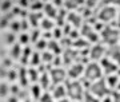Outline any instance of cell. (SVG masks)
Wrapping results in <instances>:
<instances>
[{
	"mask_svg": "<svg viewBox=\"0 0 120 102\" xmlns=\"http://www.w3.org/2000/svg\"><path fill=\"white\" fill-rule=\"evenodd\" d=\"M84 71V63L82 62H73L67 67V78L68 79H79L82 78Z\"/></svg>",
	"mask_w": 120,
	"mask_h": 102,
	"instance_id": "30bf717a",
	"label": "cell"
},
{
	"mask_svg": "<svg viewBox=\"0 0 120 102\" xmlns=\"http://www.w3.org/2000/svg\"><path fill=\"white\" fill-rule=\"evenodd\" d=\"M43 11H44V13H45V16H47L48 19H52V20H53V19H56V16H57L59 8H56L52 3H44Z\"/></svg>",
	"mask_w": 120,
	"mask_h": 102,
	"instance_id": "e0dca14e",
	"label": "cell"
},
{
	"mask_svg": "<svg viewBox=\"0 0 120 102\" xmlns=\"http://www.w3.org/2000/svg\"><path fill=\"white\" fill-rule=\"evenodd\" d=\"M100 36V42L103 43L104 46H115L119 44V38H120V30L116 28L113 24H107L103 27V30L99 32Z\"/></svg>",
	"mask_w": 120,
	"mask_h": 102,
	"instance_id": "7a4b0ae2",
	"label": "cell"
},
{
	"mask_svg": "<svg viewBox=\"0 0 120 102\" xmlns=\"http://www.w3.org/2000/svg\"><path fill=\"white\" fill-rule=\"evenodd\" d=\"M100 102H112V97L111 95H105V97H103L100 99Z\"/></svg>",
	"mask_w": 120,
	"mask_h": 102,
	"instance_id": "ab89813d",
	"label": "cell"
},
{
	"mask_svg": "<svg viewBox=\"0 0 120 102\" xmlns=\"http://www.w3.org/2000/svg\"><path fill=\"white\" fill-rule=\"evenodd\" d=\"M107 46H104L101 42L94 43L92 46L88 47V59L90 62H99V60L105 56Z\"/></svg>",
	"mask_w": 120,
	"mask_h": 102,
	"instance_id": "52a82bcc",
	"label": "cell"
},
{
	"mask_svg": "<svg viewBox=\"0 0 120 102\" xmlns=\"http://www.w3.org/2000/svg\"><path fill=\"white\" fill-rule=\"evenodd\" d=\"M51 95L53 97L55 101H59L61 98H65L67 97V93H65V86L64 83H59V85H52L51 86Z\"/></svg>",
	"mask_w": 120,
	"mask_h": 102,
	"instance_id": "5bb4252c",
	"label": "cell"
},
{
	"mask_svg": "<svg viewBox=\"0 0 120 102\" xmlns=\"http://www.w3.org/2000/svg\"><path fill=\"white\" fill-rule=\"evenodd\" d=\"M105 56H108L111 60H113V62L117 64V67H120V47H119V44L107 47V50H105Z\"/></svg>",
	"mask_w": 120,
	"mask_h": 102,
	"instance_id": "4fadbf2b",
	"label": "cell"
},
{
	"mask_svg": "<svg viewBox=\"0 0 120 102\" xmlns=\"http://www.w3.org/2000/svg\"><path fill=\"white\" fill-rule=\"evenodd\" d=\"M82 102H100V99L96 98L95 95H92V94H90L88 91H86V94H84Z\"/></svg>",
	"mask_w": 120,
	"mask_h": 102,
	"instance_id": "4dcf8cb0",
	"label": "cell"
},
{
	"mask_svg": "<svg viewBox=\"0 0 120 102\" xmlns=\"http://www.w3.org/2000/svg\"><path fill=\"white\" fill-rule=\"evenodd\" d=\"M9 94V86L4 82H0V98H5Z\"/></svg>",
	"mask_w": 120,
	"mask_h": 102,
	"instance_id": "f546056e",
	"label": "cell"
},
{
	"mask_svg": "<svg viewBox=\"0 0 120 102\" xmlns=\"http://www.w3.org/2000/svg\"><path fill=\"white\" fill-rule=\"evenodd\" d=\"M35 50L39 51V52H41V51H45L47 50V40L43 38L38 39L36 42H35Z\"/></svg>",
	"mask_w": 120,
	"mask_h": 102,
	"instance_id": "4316f807",
	"label": "cell"
},
{
	"mask_svg": "<svg viewBox=\"0 0 120 102\" xmlns=\"http://www.w3.org/2000/svg\"><path fill=\"white\" fill-rule=\"evenodd\" d=\"M100 62V67H101V71H103L104 75H109V74H115L116 71H117V64L113 62V60H111L108 56H104V58H101V59L99 60Z\"/></svg>",
	"mask_w": 120,
	"mask_h": 102,
	"instance_id": "8fae6325",
	"label": "cell"
},
{
	"mask_svg": "<svg viewBox=\"0 0 120 102\" xmlns=\"http://www.w3.org/2000/svg\"><path fill=\"white\" fill-rule=\"evenodd\" d=\"M79 32H80V38L86 39L88 43H99L100 42V36H99V32L94 30V27L88 23H83V26L79 28Z\"/></svg>",
	"mask_w": 120,
	"mask_h": 102,
	"instance_id": "8992f818",
	"label": "cell"
},
{
	"mask_svg": "<svg viewBox=\"0 0 120 102\" xmlns=\"http://www.w3.org/2000/svg\"><path fill=\"white\" fill-rule=\"evenodd\" d=\"M13 40H15V36H13V34H7V35H5V42L8 43V44H12Z\"/></svg>",
	"mask_w": 120,
	"mask_h": 102,
	"instance_id": "74e56055",
	"label": "cell"
},
{
	"mask_svg": "<svg viewBox=\"0 0 120 102\" xmlns=\"http://www.w3.org/2000/svg\"><path fill=\"white\" fill-rule=\"evenodd\" d=\"M38 83L40 85V87H41L44 91H48V90L51 89L52 82H51V78H49V74H48V71L40 72L39 79H38Z\"/></svg>",
	"mask_w": 120,
	"mask_h": 102,
	"instance_id": "9a60e30c",
	"label": "cell"
},
{
	"mask_svg": "<svg viewBox=\"0 0 120 102\" xmlns=\"http://www.w3.org/2000/svg\"><path fill=\"white\" fill-rule=\"evenodd\" d=\"M40 38H41V35H40V30H36V28H35L32 32H30V40H31V42L35 43L38 39H40Z\"/></svg>",
	"mask_w": 120,
	"mask_h": 102,
	"instance_id": "1f68e13d",
	"label": "cell"
},
{
	"mask_svg": "<svg viewBox=\"0 0 120 102\" xmlns=\"http://www.w3.org/2000/svg\"><path fill=\"white\" fill-rule=\"evenodd\" d=\"M30 94L32 95V98H34L35 101H39L40 95L43 94V89L40 87L39 83H34V85L31 86V89H30Z\"/></svg>",
	"mask_w": 120,
	"mask_h": 102,
	"instance_id": "603a6c76",
	"label": "cell"
},
{
	"mask_svg": "<svg viewBox=\"0 0 120 102\" xmlns=\"http://www.w3.org/2000/svg\"><path fill=\"white\" fill-rule=\"evenodd\" d=\"M40 28L43 31H52L53 28L56 27V23L52 19H48V17H43L41 20H40Z\"/></svg>",
	"mask_w": 120,
	"mask_h": 102,
	"instance_id": "ffe728a7",
	"label": "cell"
},
{
	"mask_svg": "<svg viewBox=\"0 0 120 102\" xmlns=\"http://www.w3.org/2000/svg\"><path fill=\"white\" fill-rule=\"evenodd\" d=\"M39 75H40V72L38 71V68H36V67H30V68H27V81H28V82H32V83H38Z\"/></svg>",
	"mask_w": 120,
	"mask_h": 102,
	"instance_id": "44dd1931",
	"label": "cell"
},
{
	"mask_svg": "<svg viewBox=\"0 0 120 102\" xmlns=\"http://www.w3.org/2000/svg\"><path fill=\"white\" fill-rule=\"evenodd\" d=\"M105 82H107L108 87L113 91V90H116V87H117V85H119L120 82V78L117 76V74H109V75L105 76Z\"/></svg>",
	"mask_w": 120,
	"mask_h": 102,
	"instance_id": "d6986e66",
	"label": "cell"
},
{
	"mask_svg": "<svg viewBox=\"0 0 120 102\" xmlns=\"http://www.w3.org/2000/svg\"><path fill=\"white\" fill-rule=\"evenodd\" d=\"M22 56V46L19 43H15L12 47V51H11V58L12 59H20Z\"/></svg>",
	"mask_w": 120,
	"mask_h": 102,
	"instance_id": "484cf974",
	"label": "cell"
},
{
	"mask_svg": "<svg viewBox=\"0 0 120 102\" xmlns=\"http://www.w3.org/2000/svg\"><path fill=\"white\" fill-rule=\"evenodd\" d=\"M43 19V16H41V13L40 12H31L30 15H28V23H30L32 27H38L39 24H40V20Z\"/></svg>",
	"mask_w": 120,
	"mask_h": 102,
	"instance_id": "7402d4cb",
	"label": "cell"
},
{
	"mask_svg": "<svg viewBox=\"0 0 120 102\" xmlns=\"http://www.w3.org/2000/svg\"><path fill=\"white\" fill-rule=\"evenodd\" d=\"M65 86V93H67V98H69L72 102H82L83 97L86 94V89L82 81L79 79H67L64 82Z\"/></svg>",
	"mask_w": 120,
	"mask_h": 102,
	"instance_id": "6da1fadb",
	"label": "cell"
},
{
	"mask_svg": "<svg viewBox=\"0 0 120 102\" xmlns=\"http://www.w3.org/2000/svg\"><path fill=\"white\" fill-rule=\"evenodd\" d=\"M84 3H86V0H64L63 8H65L67 11H75V9L83 7Z\"/></svg>",
	"mask_w": 120,
	"mask_h": 102,
	"instance_id": "ac0fdd59",
	"label": "cell"
},
{
	"mask_svg": "<svg viewBox=\"0 0 120 102\" xmlns=\"http://www.w3.org/2000/svg\"><path fill=\"white\" fill-rule=\"evenodd\" d=\"M112 102H120V91H117V90H113L112 91Z\"/></svg>",
	"mask_w": 120,
	"mask_h": 102,
	"instance_id": "d590c367",
	"label": "cell"
},
{
	"mask_svg": "<svg viewBox=\"0 0 120 102\" xmlns=\"http://www.w3.org/2000/svg\"><path fill=\"white\" fill-rule=\"evenodd\" d=\"M119 47H120V38H119Z\"/></svg>",
	"mask_w": 120,
	"mask_h": 102,
	"instance_id": "7dc6e473",
	"label": "cell"
},
{
	"mask_svg": "<svg viewBox=\"0 0 120 102\" xmlns=\"http://www.w3.org/2000/svg\"><path fill=\"white\" fill-rule=\"evenodd\" d=\"M20 5H30L28 0H20Z\"/></svg>",
	"mask_w": 120,
	"mask_h": 102,
	"instance_id": "7bdbcfd3",
	"label": "cell"
},
{
	"mask_svg": "<svg viewBox=\"0 0 120 102\" xmlns=\"http://www.w3.org/2000/svg\"><path fill=\"white\" fill-rule=\"evenodd\" d=\"M72 47L76 48V50H83V48H88L90 47V43L87 42L86 39L79 38V39H76V40L72 42Z\"/></svg>",
	"mask_w": 120,
	"mask_h": 102,
	"instance_id": "d4e9b609",
	"label": "cell"
},
{
	"mask_svg": "<svg viewBox=\"0 0 120 102\" xmlns=\"http://www.w3.org/2000/svg\"><path fill=\"white\" fill-rule=\"evenodd\" d=\"M87 89H88L87 90L88 93L95 95L99 99H101L105 95H111V93H112V90L108 87L107 82H105V78H100L98 81L91 82L90 85L87 86Z\"/></svg>",
	"mask_w": 120,
	"mask_h": 102,
	"instance_id": "5b68a950",
	"label": "cell"
},
{
	"mask_svg": "<svg viewBox=\"0 0 120 102\" xmlns=\"http://www.w3.org/2000/svg\"><path fill=\"white\" fill-rule=\"evenodd\" d=\"M38 102H56V101L53 99V97L51 95L49 91H43V94L40 95Z\"/></svg>",
	"mask_w": 120,
	"mask_h": 102,
	"instance_id": "f1b7e54d",
	"label": "cell"
},
{
	"mask_svg": "<svg viewBox=\"0 0 120 102\" xmlns=\"http://www.w3.org/2000/svg\"><path fill=\"white\" fill-rule=\"evenodd\" d=\"M80 59V52L79 50L73 48V47H68V48H64L63 52H61V60H63V64L68 67L69 64H72L73 62H79Z\"/></svg>",
	"mask_w": 120,
	"mask_h": 102,
	"instance_id": "9c48e42d",
	"label": "cell"
},
{
	"mask_svg": "<svg viewBox=\"0 0 120 102\" xmlns=\"http://www.w3.org/2000/svg\"><path fill=\"white\" fill-rule=\"evenodd\" d=\"M8 102H19V99H16V98H11Z\"/></svg>",
	"mask_w": 120,
	"mask_h": 102,
	"instance_id": "ee69618b",
	"label": "cell"
},
{
	"mask_svg": "<svg viewBox=\"0 0 120 102\" xmlns=\"http://www.w3.org/2000/svg\"><path fill=\"white\" fill-rule=\"evenodd\" d=\"M49 78H51L52 85H59V83H64L68 78H67V70L64 67H51L48 70Z\"/></svg>",
	"mask_w": 120,
	"mask_h": 102,
	"instance_id": "ba28073f",
	"label": "cell"
},
{
	"mask_svg": "<svg viewBox=\"0 0 120 102\" xmlns=\"http://www.w3.org/2000/svg\"><path fill=\"white\" fill-rule=\"evenodd\" d=\"M65 20H67V23L69 26H72V28H76V30H79L83 26V23H84V19H83L82 13L76 12V11H68Z\"/></svg>",
	"mask_w": 120,
	"mask_h": 102,
	"instance_id": "7c38bea8",
	"label": "cell"
},
{
	"mask_svg": "<svg viewBox=\"0 0 120 102\" xmlns=\"http://www.w3.org/2000/svg\"><path fill=\"white\" fill-rule=\"evenodd\" d=\"M47 50L51 51L53 55H61V52H63V47H61V44H60L59 40L49 39V40H47Z\"/></svg>",
	"mask_w": 120,
	"mask_h": 102,
	"instance_id": "2e32d148",
	"label": "cell"
},
{
	"mask_svg": "<svg viewBox=\"0 0 120 102\" xmlns=\"http://www.w3.org/2000/svg\"><path fill=\"white\" fill-rule=\"evenodd\" d=\"M117 16V8L112 4H104L98 9L96 19L101 21L103 24H113Z\"/></svg>",
	"mask_w": 120,
	"mask_h": 102,
	"instance_id": "277c9868",
	"label": "cell"
},
{
	"mask_svg": "<svg viewBox=\"0 0 120 102\" xmlns=\"http://www.w3.org/2000/svg\"><path fill=\"white\" fill-rule=\"evenodd\" d=\"M115 27L120 30V11H117V16H116V20H115Z\"/></svg>",
	"mask_w": 120,
	"mask_h": 102,
	"instance_id": "f35d334b",
	"label": "cell"
},
{
	"mask_svg": "<svg viewBox=\"0 0 120 102\" xmlns=\"http://www.w3.org/2000/svg\"><path fill=\"white\" fill-rule=\"evenodd\" d=\"M28 43H30V34H22L19 36V44L28 46Z\"/></svg>",
	"mask_w": 120,
	"mask_h": 102,
	"instance_id": "d6a6232c",
	"label": "cell"
},
{
	"mask_svg": "<svg viewBox=\"0 0 120 102\" xmlns=\"http://www.w3.org/2000/svg\"><path fill=\"white\" fill-rule=\"evenodd\" d=\"M116 74H117V76H119V78H120V67L117 68V71H116Z\"/></svg>",
	"mask_w": 120,
	"mask_h": 102,
	"instance_id": "f6af8a7d",
	"label": "cell"
},
{
	"mask_svg": "<svg viewBox=\"0 0 120 102\" xmlns=\"http://www.w3.org/2000/svg\"><path fill=\"white\" fill-rule=\"evenodd\" d=\"M44 3L43 1H40V0H34V1H30V7L32 11H35V12H39L40 9L43 8Z\"/></svg>",
	"mask_w": 120,
	"mask_h": 102,
	"instance_id": "83f0119b",
	"label": "cell"
},
{
	"mask_svg": "<svg viewBox=\"0 0 120 102\" xmlns=\"http://www.w3.org/2000/svg\"><path fill=\"white\" fill-rule=\"evenodd\" d=\"M100 78H103V71L101 67L98 62H88L87 66H84V71H83V78L80 79L84 86H88L91 82L98 81Z\"/></svg>",
	"mask_w": 120,
	"mask_h": 102,
	"instance_id": "3957f363",
	"label": "cell"
},
{
	"mask_svg": "<svg viewBox=\"0 0 120 102\" xmlns=\"http://www.w3.org/2000/svg\"><path fill=\"white\" fill-rule=\"evenodd\" d=\"M52 4L55 5L56 8H61L64 4V0H52Z\"/></svg>",
	"mask_w": 120,
	"mask_h": 102,
	"instance_id": "8d00e7d4",
	"label": "cell"
},
{
	"mask_svg": "<svg viewBox=\"0 0 120 102\" xmlns=\"http://www.w3.org/2000/svg\"><path fill=\"white\" fill-rule=\"evenodd\" d=\"M100 1H103V0H86V3H84V4H86L87 8L94 9L95 7H96V5H98L99 3H100Z\"/></svg>",
	"mask_w": 120,
	"mask_h": 102,
	"instance_id": "836d02e7",
	"label": "cell"
},
{
	"mask_svg": "<svg viewBox=\"0 0 120 102\" xmlns=\"http://www.w3.org/2000/svg\"><path fill=\"white\" fill-rule=\"evenodd\" d=\"M56 102H72V101H71L69 98L65 97V98H61V99H59V101H56Z\"/></svg>",
	"mask_w": 120,
	"mask_h": 102,
	"instance_id": "b9f144b4",
	"label": "cell"
},
{
	"mask_svg": "<svg viewBox=\"0 0 120 102\" xmlns=\"http://www.w3.org/2000/svg\"><path fill=\"white\" fill-rule=\"evenodd\" d=\"M5 75H7V78H8L9 81H15L17 78V72L15 71V70H9V71H7Z\"/></svg>",
	"mask_w": 120,
	"mask_h": 102,
	"instance_id": "e575fe53",
	"label": "cell"
},
{
	"mask_svg": "<svg viewBox=\"0 0 120 102\" xmlns=\"http://www.w3.org/2000/svg\"><path fill=\"white\" fill-rule=\"evenodd\" d=\"M108 3H109V4H112V5H120V0H107Z\"/></svg>",
	"mask_w": 120,
	"mask_h": 102,
	"instance_id": "60d3db41",
	"label": "cell"
},
{
	"mask_svg": "<svg viewBox=\"0 0 120 102\" xmlns=\"http://www.w3.org/2000/svg\"><path fill=\"white\" fill-rule=\"evenodd\" d=\"M30 64L31 67H38L39 64L41 63V59H40V52L39 51H32V54L30 56Z\"/></svg>",
	"mask_w": 120,
	"mask_h": 102,
	"instance_id": "cb8c5ba5",
	"label": "cell"
},
{
	"mask_svg": "<svg viewBox=\"0 0 120 102\" xmlns=\"http://www.w3.org/2000/svg\"><path fill=\"white\" fill-rule=\"evenodd\" d=\"M40 1H45V3H49V0H40Z\"/></svg>",
	"mask_w": 120,
	"mask_h": 102,
	"instance_id": "bcb514c9",
	"label": "cell"
}]
</instances>
